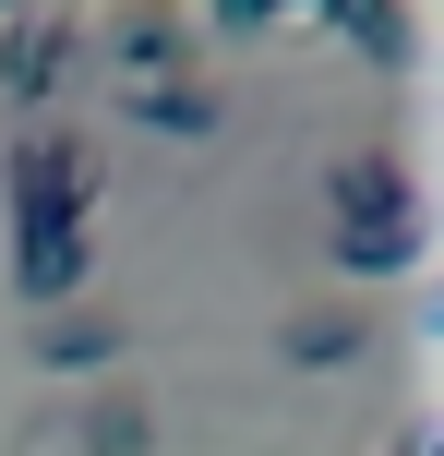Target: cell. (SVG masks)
<instances>
[{"instance_id":"obj_13","label":"cell","mask_w":444,"mask_h":456,"mask_svg":"<svg viewBox=\"0 0 444 456\" xmlns=\"http://www.w3.org/2000/svg\"><path fill=\"white\" fill-rule=\"evenodd\" d=\"M0 12H24V0H0Z\"/></svg>"},{"instance_id":"obj_5","label":"cell","mask_w":444,"mask_h":456,"mask_svg":"<svg viewBox=\"0 0 444 456\" xmlns=\"http://www.w3.org/2000/svg\"><path fill=\"white\" fill-rule=\"evenodd\" d=\"M120 337H133V324L120 313H96V300H61V313H36V372H109L120 361Z\"/></svg>"},{"instance_id":"obj_2","label":"cell","mask_w":444,"mask_h":456,"mask_svg":"<svg viewBox=\"0 0 444 456\" xmlns=\"http://www.w3.org/2000/svg\"><path fill=\"white\" fill-rule=\"evenodd\" d=\"M109 61H120V85L192 72V12H181V0H120V12H109Z\"/></svg>"},{"instance_id":"obj_3","label":"cell","mask_w":444,"mask_h":456,"mask_svg":"<svg viewBox=\"0 0 444 456\" xmlns=\"http://www.w3.org/2000/svg\"><path fill=\"white\" fill-rule=\"evenodd\" d=\"M325 252L349 276H421L432 228H421V205H397V216H325Z\"/></svg>"},{"instance_id":"obj_1","label":"cell","mask_w":444,"mask_h":456,"mask_svg":"<svg viewBox=\"0 0 444 456\" xmlns=\"http://www.w3.org/2000/svg\"><path fill=\"white\" fill-rule=\"evenodd\" d=\"M0 192H12V240L24 228H96V144L85 133L0 144Z\"/></svg>"},{"instance_id":"obj_9","label":"cell","mask_w":444,"mask_h":456,"mask_svg":"<svg viewBox=\"0 0 444 456\" xmlns=\"http://www.w3.org/2000/svg\"><path fill=\"white\" fill-rule=\"evenodd\" d=\"M72 72V24L61 12H12L0 24V96H48Z\"/></svg>"},{"instance_id":"obj_10","label":"cell","mask_w":444,"mask_h":456,"mask_svg":"<svg viewBox=\"0 0 444 456\" xmlns=\"http://www.w3.org/2000/svg\"><path fill=\"white\" fill-rule=\"evenodd\" d=\"M229 120V96L205 85V72H168V85H133V133H168V144H192V133H216Z\"/></svg>"},{"instance_id":"obj_4","label":"cell","mask_w":444,"mask_h":456,"mask_svg":"<svg viewBox=\"0 0 444 456\" xmlns=\"http://www.w3.org/2000/svg\"><path fill=\"white\" fill-rule=\"evenodd\" d=\"M421 205V181H408L397 144H349V157H325V216H397Z\"/></svg>"},{"instance_id":"obj_7","label":"cell","mask_w":444,"mask_h":456,"mask_svg":"<svg viewBox=\"0 0 444 456\" xmlns=\"http://www.w3.org/2000/svg\"><path fill=\"white\" fill-rule=\"evenodd\" d=\"M288 12H325L373 72H408V61H421V24H408V0H288Z\"/></svg>"},{"instance_id":"obj_11","label":"cell","mask_w":444,"mask_h":456,"mask_svg":"<svg viewBox=\"0 0 444 456\" xmlns=\"http://www.w3.org/2000/svg\"><path fill=\"white\" fill-rule=\"evenodd\" d=\"M205 12H216V24H229V37H253V24H277V12H288V0H205Z\"/></svg>"},{"instance_id":"obj_12","label":"cell","mask_w":444,"mask_h":456,"mask_svg":"<svg viewBox=\"0 0 444 456\" xmlns=\"http://www.w3.org/2000/svg\"><path fill=\"white\" fill-rule=\"evenodd\" d=\"M384 456H432V420H421V433H397V444H384Z\"/></svg>"},{"instance_id":"obj_8","label":"cell","mask_w":444,"mask_h":456,"mask_svg":"<svg viewBox=\"0 0 444 456\" xmlns=\"http://www.w3.org/2000/svg\"><path fill=\"white\" fill-rule=\"evenodd\" d=\"M360 348H373V324H360L349 300H301V313L277 324V361L288 372H336V361H360Z\"/></svg>"},{"instance_id":"obj_6","label":"cell","mask_w":444,"mask_h":456,"mask_svg":"<svg viewBox=\"0 0 444 456\" xmlns=\"http://www.w3.org/2000/svg\"><path fill=\"white\" fill-rule=\"evenodd\" d=\"M61 433H72L61 456H157V409H144V385H96Z\"/></svg>"}]
</instances>
